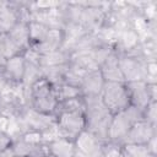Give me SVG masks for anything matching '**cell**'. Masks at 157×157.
Wrapping results in <instances>:
<instances>
[{
  "mask_svg": "<svg viewBox=\"0 0 157 157\" xmlns=\"http://www.w3.org/2000/svg\"><path fill=\"white\" fill-rule=\"evenodd\" d=\"M48 156L50 157H74L75 156V144L74 140L66 137H56L47 142Z\"/></svg>",
  "mask_w": 157,
  "mask_h": 157,
  "instance_id": "obj_12",
  "label": "cell"
},
{
  "mask_svg": "<svg viewBox=\"0 0 157 157\" xmlns=\"http://www.w3.org/2000/svg\"><path fill=\"white\" fill-rule=\"evenodd\" d=\"M144 119L152 125H156V102H150L148 105L142 110Z\"/></svg>",
  "mask_w": 157,
  "mask_h": 157,
  "instance_id": "obj_17",
  "label": "cell"
},
{
  "mask_svg": "<svg viewBox=\"0 0 157 157\" xmlns=\"http://www.w3.org/2000/svg\"><path fill=\"white\" fill-rule=\"evenodd\" d=\"M25 69H26V59L23 54H18L6 60L2 67V74L10 83L17 85L22 82Z\"/></svg>",
  "mask_w": 157,
  "mask_h": 157,
  "instance_id": "obj_9",
  "label": "cell"
},
{
  "mask_svg": "<svg viewBox=\"0 0 157 157\" xmlns=\"http://www.w3.org/2000/svg\"><path fill=\"white\" fill-rule=\"evenodd\" d=\"M104 80L102 77V74L98 70H92L86 72L82 76V80L80 82V91L82 97H90V96H101L103 86H104Z\"/></svg>",
  "mask_w": 157,
  "mask_h": 157,
  "instance_id": "obj_8",
  "label": "cell"
},
{
  "mask_svg": "<svg viewBox=\"0 0 157 157\" xmlns=\"http://www.w3.org/2000/svg\"><path fill=\"white\" fill-rule=\"evenodd\" d=\"M156 125L150 124L145 119L136 121L130 130L124 136L120 145L124 144H134V145H146L155 135H156Z\"/></svg>",
  "mask_w": 157,
  "mask_h": 157,
  "instance_id": "obj_6",
  "label": "cell"
},
{
  "mask_svg": "<svg viewBox=\"0 0 157 157\" xmlns=\"http://www.w3.org/2000/svg\"><path fill=\"white\" fill-rule=\"evenodd\" d=\"M125 87L128 91L130 105H134L141 110H144L150 102H155L151 98L148 83L145 81H132L125 82Z\"/></svg>",
  "mask_w": 157,
  "mask_h": 157,
  "instance_id": "obj_7",
  "label": "cell"
},
{
  "mask_svg": "<svg viewBox=\"0 0 157 157\" xmlns=\"http://www.w3.org/2000/svg\"><path fill=\"white\" fill-rule=\"evenodd\" d=\"M141 119H144L142 110L134 105H129L125 109L113 114L108 130V142L120 145L130 128Z\"/></svg>",
  "mask_w": 157,
  "mask_h": 157,
  "instance_id": "obj_1",
  "label": "cell"
},
{
  "mask_svg": "<svg viewBox=\"0 0 157 157\" xmlns=\"http://www.w3.org/2000/svg\"><path fill=\"white\" fill-rule=\"evenodd\" d=\"M54 90H55V96H56V99L59 103L67 101V99L82 97L81 91L77 86H74V85H70L66 82H63L58 86H54Z\"/></svg>",
  "mask_w": 157,
  "mask_h": 157,
  "instance_id": "obj_15",
  "label": "cell"
},
{
  "mask_svg": "<svg viewBox=\"0 0 157 157\" xmlns=\"http://www.w3.org/2000/svg\"><path fill=\"white\" fill-rule=\"evenodd\" d=\"M47 157H50V156H47Z\"/></svg>",
  "mask_w": 157,
  "mask_h": 157,
  "instance_id": "obj_19",
  "label": "cell"
},
{
  "mask_svg": "<svg viewBox=\"0 0 157 157\" xmlns=\"http://www.w3.org/2000/svg\"><path fill=\"white\" fill-rule=\"evenodd\" d=\"M101 98L112 114H115L130 105L128 91L124 82H104Z\"/></svg>",
  "mask_w": 157,
  "mask_h": 157,
  "instance_id": "obj_2",
  "label": "cell"
},
{
  "mask_svg": "<svg viewBox=\"0 0 157 157\" xmlns=\"http://www.w3.org/2000/svg\"><path fill=\"white\" fill-rule=\"evenodd\" d=\"M49 27L37 22V21H28V33H29V47L39 44L43 42L49 32Z\"/></svg>",
  "mask_w": 157,
  "mask_h": 157,
  "instance_id": "obj_14",
  "label": "cell"
},
{
  "mask_svg": "<svg viewBox=\"0 0 157 157\" xmlns=\"http://www.w3.org/2000/svg\"><path fill=\"white\" fill-rule=\"evenodd\" d=\"M124 157H156L152 155L146 145H134V144H124L120 147Z\"/></svg>",
  "mask_w": 157,
  "mask_h": 157,
  "instance_id": "obj_16",
  "label": "cell"
},
{
  "mask_svg": "<svg viewBox=\"0 0 157 157\" xmlns=\"http://www.w3.org/2000/svg\"><path fill=\"white\" fill-rule=\"evenodd\" d=\"M6 36L11 39V42L18 48V50L23 54L26 49L29 48V33H28V21L18 20L16 25L6 33Z\"/></svg>",
  "mask_w": 157,
  "mask_h": 157,
  "instance_id": "obj_11",
  "label": "cell"
},
{
  "mask_svg": "<svg viewBox=\"0 0 157 157\" xmlns=\"http://www.w3.org/2000/svg\"><path fill=\"white\" fill-rule=\"evenodd\" d=\"M146 60L131 55V54H123L119 55V69L124 77V82H132V81H145L147 78L146 72Z\"/></svg>",
  "mask_w": 157,
  "mask_h": 157,
  "instance_id": "obj_3",
  "label": "cell"
},
{
  "mask_svg": "<svg viewBox=\"0 0 157 157\" xmlns=\"http://www.w3.org/2000/svg\"><path fill=\"white\" fill-rule=\"evenodd\" d=\"M56 128L61 137L75 140L85 130V117L81 112H60L56 118Z\"/></svg>",
  "mask_w": 157,
  "mask_h": 157,
  "instance_id": "obj_5",
  "label": "cell"
},
{
  "mask_svg": "<svg viewBox=\"0 0 157 157\" xmlns=\"http://www.w3.org/2000/svg\"><path fill=\"white\" fill-rule=\"evenodd\" d=\"M69 61H70V54L66 50H64L63 48L54 50L52 53L44 54V55H39V58H38V64L40 67L65 65V64H69Z\"/></svg>",
  "mask_w": 157,
  "mask_h": 157,
  "instance_id": "obj_13",
  "label": "cell"
},
{
  "mask_svg": "<svg viewBox=\"0 0 157 157\" xmlns=\"http://www.w3.org/2000/svg\"><path fill=\"white\" fill-rule=\"evenodd\" d=\"M99 71L104 81L108 82H124V77L119 69V54L114 50L99 66ZM125 83V82H124Z\"/></svg>",
  "mask_w": 157,
  "mask_h": 157,
  "instance_id": "obj_10",
  "label": "cell"
},
{
  "mask_svg": "<svg viewBox=\"0 0 157 157\" xmlns=\"http://www.w3.org/2000/svg\"><path fill=\"white\" fill-rule=\"evenodd\" d=\"M74 144L77 157H103L105 144L86 129L75 137Z\"/></svg>",
  "mask_w": 157,
  "mask_h": 157,
  "instance_id": "obj_4",
  "label": "cell"
},
{
  "mask_svg": "<svg viewBox=\"0 0 157 157\" xmlns=\"http://www.w3.org/2000/svg\"><path fill=\"white\" fill-rule=\"evenodd\" d=\"M11 145H12L11 136L6 131L0 130V152L6 150V148H9V147H11Z\"/></svg>",
  "mask_w": 157,
  "mask_h": 157,
  "instance_id": "obj_18",
  "label": "cell"
}]
</instances>
